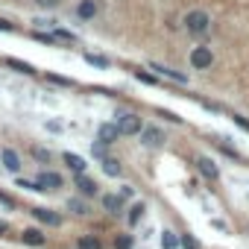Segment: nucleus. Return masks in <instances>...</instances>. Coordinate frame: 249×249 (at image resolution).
Instances as JSON below:
<instances>
[{"label": "nucleus", "instance_id": "f257e3e1", "mask_svg": "<svg viewBox=\"0 0 249 249\" xmlns=\"http://www.w3.org/2000/svg\"><path fill=\"white\" fill-rule=\"evenodd\" d=\"M208 27H211L208 12H202V9H191V12L185 15V30H188L191 36H202V33H208Z\"/></svg>", "mask_w": 249, "mask_h": 249}, {"label": "nucleus", "instance_id": "f03ea898", "mask_svg": "<svg viewBox=\"0 0 249 249\" xmlns=\"http://www.w3.org/2000/svg\"><path fill=\"white\" fill-rule=\"evenodd\" d=\"M117 126H120V135H138V132L144 129V123H141V117H138V114L123 111V114L117 117Z\"/></svg>", "mask_w": 249, "mask_h": 249}, {"label": "nucleus", "instance_id": "7ed1b4c3", "mask_svg": "<svg viewBox=\"0 0 249 249\" xmlns=\"http://www.w3.org/2000/svg\"><path fill=\"white\" fill-rule=\"evenodd\" d=\"M214 65V53L208 47H194L191 50V68L194 71H208Z\"/></svg>", "mask_w": 249, "mask_h": 249}, {"label": "nucleus", "instance_id": "20e7f679", "mask_svg": "<svg viewBox=\"0 0 249 249\" xmlns=\"http://www.w3.org/2000/svg\"><path fill=\"white\" fill-rule=\"evenodd\" d=\"M141 144L144 147H161L164 144V132L159 126H144L141 129Z\"/></svg>", "mask_w": 249, "mask_h": 249}, {"label": "nucleus", "instance_id": "39448f33", "mask_svg": "<svg viewBox=\"0 0 249 249\" xmlns=\"http://www.w3.org/2000/svg\"><path fill=\"white\" fill-rule=\"evenodd\" d=\"M196 170H199V173H202V176H205L208 182L220 179V167H217V164H214V161H211L208 156H199V159H196Z\"/></svg>", "mask_w": 249, "mask_h": 249}, {"label": "nucleus", "instance_id": "423d86ee", "mask_svg": "<svg viewBox=\"0 0 249 249\" xmlns=\"http://www.w3.org/2000/svg\"><path fill=\"white\" fill-rule=\"evenodd\" d=\"M38 182H41V188H44V191H56V188H62V185H65V179H62L59 173H53V170L38 173Z\"/></svg>", "mask_w": 249, "mask_h": 249}, {"label": "nucleus", "instance_id": "0eeeda50", "mask_svg": "<svg viewBox=\"0 0 249 249\" xmlns=\"http://www.w3.org/2000/svg\"><path fill=\"white\" fill-rule=\"evenodd\" d=\"M0 161H3V167H6L9 173H18V170H21V156H18L15 150H3V153H0Z\"/></svg>", "mask_w": 249, "mask_h": 249}, {"label": "nucleus", "instance_id": "6e6552de", "mask_svg": "<svg viewBox=\"0 0 249 249\" xmlns=\"http://www.w3.org/2000/svg\"><path fill=\"white\" fill-rule=\"evenodd\" d=\"M62 161H65L73 173H85V167H88V161H85L82 156H76V153H62Z\"/></svg>", "mask_w": 249, "mask_h": 249}, {"label": "nucleus", "instance_id": "1a4fd4ad", "mask_svg": "<svg viewBox=\"0 0 249 249\" xmlns=\"http://www.w3.org/2000/svg\"><path fill=\"white\" fill-rule=\"evenodd\" d=\"M76 15H79L82 21L97 18V0H79V3H76Z\"/></svg>", "mask_w": 249, "mask_h": 249}, {"label": "nucleus", "instance_id": "9d476101", "mask_svg": "<svg viewBox=\"0 0 249 249\" xmlns=\"http://www.w3.org/2000/svg\"><path fill=\"white\" fill-rule=\"evenodd\" d=\"M117 135H120V126H117V123H103V126H100V141H103V144H114Z\"/></svg>", "mask_w": 249, "mask_h": 249}, {"label": "nucleus", "instance_id": "9b49d317", "mask_svg": "<svg viewBox=\"0 0 249 249\" xmlns=\"http://www.w3.org/2000/svg\"><path fill=\"white\" fill-rule=\"evenodd\" d=\"M76 188H79V194H85V196H94V194H97V182L88 179L85 173H76Z\"/></svg>", "mask_w": 249, "mask_h": 249}, {"label": "nucleus", "instance_id": "f8f14e48", "mask_svg": "<svg viewBox=\"0 0 249 249\" xmlns=\"http://www.w3.org/2000/svg\"><path fill=\"white\" fill-rule=\"evenodd\" d=\"M103 208L111 211V214H120V208H123V196H120V194H106V196H103Z\"/></svg>", "mask_w": 249, "mask_h": 249}, {"label": "nucleus", "instance_id": "ddd939ff", "mask_svg": "<svg viewBox=\"0 0 249 249\" xmlns=\"http://www.w3.org/2000/svg\"><path fill=\"white\" fill-rule=\"evenodd\" d=\"M21 240H24L27 246H44V240H47V237H44V231H41V229H27Z\"/></svg>", "mask_w": 249, "mask_h": 249}, {"label": "nucleus", "instance_id": "4468645a", "mask_svg": "<svg viewBox=\"0 0 249 249\" xmlns=\"http://www.w3.org/2000/svg\"><path fill=\"white\" fill-rule=\"evenodd\" d=\"M33 214H36L41 223H47V226H59V223H62V217H59V214H53L50 208H33Z\"/></svg>", "mask_w": 249, "mask_h": 249}, {"label": "nucleus", "instance_id": "2eb2a0df", "mask_svg": "<svg viewBox=\"0 0 249 249\" xmlns=\"http://www.w3.org/2000/svg\"><path fill=\"white\" fill-rule=\"evenodd\" d=\"M153 71H159V73H161V76H167V79L188 82V76H185V73H179V71H173V68H164V65H159V62H153Z\"/></svg>", "mask_w": 249, "mask_h": 249}, {"label": "nucleus", "instance_id": "dca6fc26", "mask_svg": "<svg viewBox=\"0 0 249 249\" xmlns=\"http://www.w3.org/2000/svg\"><path fill=\"white\" fill-rule=\"evenodd\" d=\"M103 173H108V176H120L123 167H120L117 159H103Z\"/></svg>", "mask_w": 249, "mask_h": 249}, {"label": "nucleus", "instance_id": "f3484780", "mask_svg": "<svg viewBox=\"0 0 249 249\" xmlns=\"http://www.w3.org/2000/svg\"><path fill=\"white\" fill-rule=\"evenodd\" d=\"M6 65H9V68H15V71H21V73H30V76L36 73V68H33V65H27V62H21V59H12V56L6 59Z\"/></svg>", "mask_w": 249, "mask_h": 249}, {"label": "nucleus", "instance_id": "a211bd4d", "mask_svg": "<svg viewBox=\"0 0 249 249\" xmlns=\"http://www.w3.org/2000/svg\"><path fill=\"white\" fill-rule=\"evenodd\" d=\"M182 243V237H176V231H161V246L164 249H176Z\"/></svg>", "mask_w": 249, "mask_h": 249}, {"label": "nucleus", "instance_id": "6ab92c4d", "mask_svg": "<svg viewBox=\"0 0 249 249\" xmlns=\"http://www.w3.org/2000/svg\"><path fill=\"white\" fill-rule=\"evenodd\" d=\"M144 211H147V205H144V202H135V205L129 208V226H135V223L144 217Z\"/></svg>", "mask_w": 249, "mask_h": 249}, {"label": "nucleus", "instance_id": "aec40b11", "mask_svg": "<svg viewBox=\"0 0 249 249\" xmlns=\"http://www.w3.org/2000/svg\"><path fill=\"white\" fill-rule=\"evenodd\" d=\"M79 249H103V243H100V237L85 234V237H79Z\"/></svg>", "mask_w": 249, "mask_h": 249}, {"label": "nucleus", "instance_id": "412c9836", "mask_svg": "<svg viewBox=\"0 0 249 249\" xmlns=\"http://www.w3.org/2000/svg\"><path fill=\"white\" fill-rule=\"evenodd\" d=\"M132 246H135L132 234H117L114 237V249H132Z\"/></svg>", "mask_w": 249, "mask_h": 249}, {"label": "nucleus", "instance_id": "4be33fe9", "mask_svg": "<svg viewBox=\"0 0 249 249\" xmlns=\"http://www.w3.org/2000/svg\"><path fill=\"white\" fill-rule=\"evenodd\" d=\"M135 79L144 82V85H159V76L156 73H147V71H135Z\"/></svg>", "mask_w": 249, "mask_h": 249}, {"label": "nucleus", "instance_id": "5701e85b", "mask_svg": "<svg viewBox=\"0 0 249 249\" xmlns=\"http://www.w3.org/2000/svg\"><path fill=\"white\" fill-rule=\"evenodd\" d=\"M85 59H88V62H91L94 68H108V65H111V62H108L106 56H97V53H85Z\"/></svg>", "mask_w": 249, "mask_h": 249}, {"label": "nucleus", "instance_id": "b1692460", "mask_svg": "<svg viewBox=\"0 0 249 249\" xmlns=\"http://www.w3.org/2000/svg\"><path fill=\"white\" fill-rule=\"evenodd\" d=\"M68 208H71L73 214H88V205H85L82 199H76V196H73V199H68Z\"/></svg>", "mask_w": 249, "mask_h": 249}, {"label": "nucleus", "instance_id": "393cba45", "mask_svg": "<svg viewBox=\"0 0 249 249\" xmlns=\"http://www.w3.org/2000/svg\"><path fill=\"white\" fill-rule=\"evenodd\" d=\"M18 188H24V191H44L38 179H36V182H30V179H18Z\"/></svg>", "mask_w": 249, "mask_h": 249}, {"label": "nucleus", "instance_id": "a878e982", "mask_svg": "<svg viewBox=\"0 0 249 249\" xmlns=\"http://www.w3.org/2000/svg\"><path fill=\"white\" fill-rule=\"evenodd\" d=\"M53 38H56V41H76V36H73V33H68V30H56V33H53Z\"/></svg>", "mask_w": 249, "mask_h": 249}, {"label": "nucleus", "instance_id": "bb28decb", "mask_svg": "<svg viewBox=\"0 0 249 249\" xmlns=\"http://www.w3.org/2000/svg\"><path fill=\"white\" fill-rule=\"evenodd\" d=\"M33 156H36V159H38V161H44V164H47V161H50V153H47V150H44V147H33Z\"/></svg>", "mask_w": 249, "mask_h": 249}, {"label": "nucleus", "instance_id": "cd10ccee", "mask_svg": "<svg viewBox=\"0 0 249 249\" xmlns=\"http://www.w3.org/2000/svg\"><path fill=\"white\" fill-rule=\"evenodd\" d=\"M120 196H123V199H132V196H135V188H132V185H120Z\"/></svg>", "mask_w": 249, "mask_h": 249}, {"label": "nucleus", "instance_id": "c85d7f7f", "mask_svg": "<svg viewBox=\"0 0 249 249\" xmlns=\"http://www.w3.org/2000/svg\"><path fill=\"white\" fill-rule=\"evenodd\" d=\"M36 3H38L41 9H56V6L62 3V0H36Z\"/></svg>", "mask_w": 249, "mask_h": 249}, {"label": "nucleus", "instance_id": "c756f323", "mask_svg": "<svg viewBox=\"0 0 249 249\" xmlns=\"http://www.w3.org/2000/svg\"><path fill=\"white\" fill-rule=\"evenodd\" d=\"M47 79H50L53 85H71V79H65V76H56V73H47Z\"/></svg>", "mask_w": 249, "mask_h": 249}, {"label": "nucleus", "instance_id": "7c9ffc66", "mask_svg": "<svg viewBox=\"0 0 249 249\" xmlns=\"http://www.w3.org/2000/svg\"><path fill=\"white\" fill-rule=\"evenodd\" d=\"M182 246H185V249H199V246H196V240H194L191 234H182Z\"/></svg>", "mask_w": 249, "mask_h": 249}, {"label": "nucleus", "instance_id": "2f4dec72", "mask_svg": "<svg viewBox=\"0 0 249 249\" xmlns=\"http://www.w3.org/2000/svg\"><path fill=\"white\" fill-rule=\"evenodd\" d=\"M0 33H15V24L6 21V18H0Z\"/></svg>", "mask_w": 249, "mask_h": 249}, {"label": "nucleus", "instance_id": "473e14b6", "mask_svg": "<svg viewBox=\"0 0 249 249\" xmlns=\"http://www.w3.org/2000/svg\"><path fill=\"white\" fill-rule=\"evenodd\" d=\"M159 114H161V117H167L170 123H182V117H179V114H173V111H159Z\"/></svg>", "mask_w": 249, "mask_h": 249}, {"label": "nucleus", "instance_id": "72a5a7b5", "mask_svg": "<svg viewBox=\"0 0 249 249\" xmlns=\"http://www.w3.org/2000/svg\"><path fill=\"white\" fill-rule=\"evenodd\" d=\"M234 123H237L240 129H246V132H249V120H246V117H234Z\"/></svg>", "mask_w": 249, "mask_h": 249}, {"label": "nucleus", "instance_id": "f704fd0d", "mask_svg": "<svg viewBox=\"0 0 249 249\" xmlns=\"http://www.w3.org/2000/svg\"><path fill=\"white\" fill-rule=\"evenodd\" d=\"M211 226H214V229H220V231H229V226H226L223 220H211Z\"/></svg>", "mask_w": 249, "mask_h": 249}, {"label": "nucleus", "instance_id": "c9c22d12", "mask_svg": "<svg viewBox=\"0 0 249 249\" xmlns=\"http://www.w3.org/2000/svg\"><path fill=\"white\" fill-rule=\"evenodd\" d=\"M9 231V223H3V220H0V234H6Z\"/></svg>", "mask_w": 249, "mask_h": 249}]
</instances>
